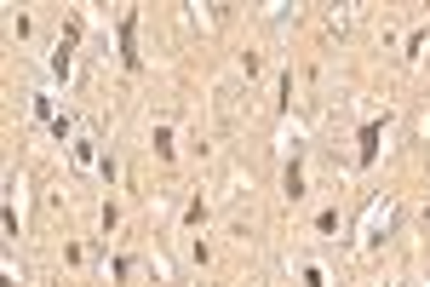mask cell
<instances>
[{"label":"cell","mask_w":430,"mask_h":287,"mask_svg":"<svg viewBox=\"0 0 430 287\" xmlns=\"http://www.w3.org/2000/svg\"><path fill=\"white\" fill-rule=\"evenodd\" d=\"M121 63H126V69H143V58H138V12H126V18H121Z\"/></svg>","instance_id":"cell-1"},{"label":"cell","mask_w":430,"mask_h":287,"mask_svg":"<svg viewBox=\"0 0 430 287\" xmlns=\"http://www.w3.org/2000/svg\"><path fill=\"white\" fill-rule=\"evenodd\" d=\"M75 41H81V18L69 23V35H63L58 52H52V75H58V81H69V52H75Z\"/></svg>","instance_id":"cell-2"},{"label":"cell","mask_w":430,"mask_h":287,"mask_svg":"<svg viewBox=\"0 0 430 287\" xmlns=\"http://www.w3.org/2000/svg\"><path fill=\"white\" fill-rule=\"evenodd\" d=\"M379 138H385V121H368V126H361V150H356V161H361V167H373V161H379Z\"/></svg>","instance_id":"cell-3"},{"label":"cell","mask_w":430,"mask_h":287,"mask_svg":"<svg viewBox=\"0 0 430 287\" xmlns=\"http://www.w3.org/2000/svg\"><path fill=\"white\" fill-rule=\"evenodd\" d=\"M287 196H304V167H298V155H293V167H287Z\"/></svg>","instance_id":"cell-4"},{"label":"cell","mask_w":430,"mask_h":287,"mask_svg":"<svg viewBox=\"0 0 430 287\" xmlns=\"http://www.w3.org/2000/svg\"><path fill=\"white\" fill-rule=\"evenodd\" d=\"M155 155H161V161L178 155V150H172V126H155Z\"/></svg>","instance_id":"cell-5"},{"label":"cell","mask_w":430,"mask_h":287,"mask_svg":"<svg viewBox=\"0 0 430 287\" xmlns=\"http://www.w3.org/2000/svg\"><path fill=\"white\" fill-rule=\"evenodd\" d=\"M304 287H327V282H322V270H315V264L304 270Z\"/></svg>","instance_id":"cell-6"}]
</instances>
